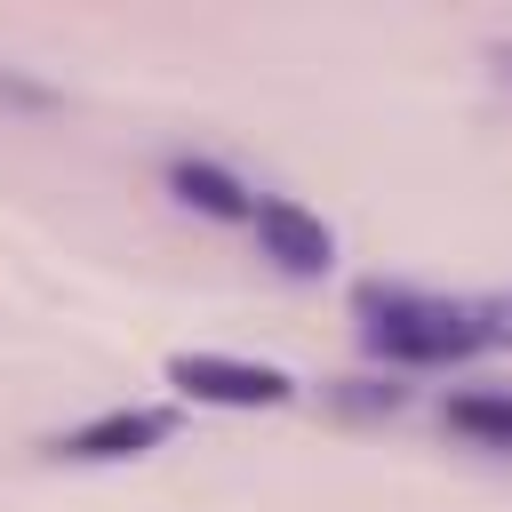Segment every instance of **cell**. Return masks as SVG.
I'll return each mask as SVG.
<instances>
[{"mask_svg": "<svg viewBox=\"0 0 512 512\" xmlns=\"http://www.w3.org/2000/svg\"><path fill=\"white\" fill-rule=\"evenodd\" d=\"M496 72H504V88H512V48H496Z\"/></svg>", "mask_w": 512, "mask_h": 512, "instance_id": "cell-7", "label": "cell"}, {"mask_svg": "<svg viewBox=\"0 0 512 512\" xmlns=\"http://www.w3.org/2000/svg\"><path fill=\"white\" fill-rule=\"evenodd\" d=\"M352 304H360L368 352L408 360V368H440V360H472V352H512V288L504 296H424V288L368 280Z\"/></svg>", "mask_w": 512, "mask_h": 512, "instance_id": "cell-1", "label": "cell"}, {"mask_svg": "<svg viewBox=\"0 0 512 512\" xmlns=\"http://www.w3.org/2000/svg\"><path fill=\"white\" fill-rule=\"evenodd\" d=\"M168 432H176V416H168V408H104V416L72 424V432L56 440V456H72V464H120V456L160 448Z\"/></svg>", "mask_w": 512, "mask_h": 512, "instance_id": "cell-4", "label": "cell"}, {"mask_svg": "<svg viewBox=\"0 0 512 512\" xmlns=\"http://www.w3.org/2000/svg\"><path fill=\"white\" fill-rule=\"evenodd\" d=\"M448 424L472 432V440L512 448V392H456V400H448Z\"/></svg>", "mask_w": 512, "mask_h": 512, "instance_id": "cell-6", "label": "cell"}, {"mask_svg": "<svg viewBox=\"0 0 512 512\" xmlns=\"http://www.w3.org/2000/svg\"><path fill=\"white\" fill-rule=\"evenodd\" d=\"M168 184H176L184 208H200V216H216V224H248V216H256V192H248L232 168H216V160H168Z\"/></svg>", "mask_w": 512, "mask_h": 512, "instance_id": "cell-5", "label": "cell"}, {"mask_svg": "<svg viewBox=\"0 0 512 512\" xmlns=\"http://www.w3.org/2000/svg\"><path fill=\"white\" fill-rule=\"evenodd\" d=\"M168 384L184 400H208V408H280L296 384L288 368H264V360H232V352H176L168 360Z\"/></svg>", "mask_w": 512, "mask_h": 512, "instance_id": "cell-2", "label": "cell"}, {"mask_svg": "<svg viewBox=\"0 0 512 512\" xmlns=\"http://www.w3.org/2000/svg\"><path fill=\"white\" fill-rule=\"evenodd\" d=\"M256 248L280 264V272H296V280H320L328 264H336V232L312 216V208H296V200H256Z\"/></svg>", "mask_w": 512, "mask_h": 512, "instance_id": "cell-3", "label": "cell"}]
</instances>
